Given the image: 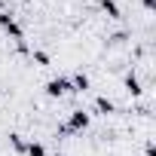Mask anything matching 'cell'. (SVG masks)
I'll return each instance as SVG.
<instances>
[{"label": "cell", "instance_id": "cell-9", "mask_svg": "<svg viewBox=\"0 0 156 156\" xmlns=\"http://www.w3.org/2000/svg\"><path fill=\"white\" fill-rule=\"evenodd\" d=\"M9 144H12V150H19V153H25V135H19V132H9Z\"/></svg>", "mask_w": 156, "mask_h": 156}, {"label": "cell", "instance_id": "cell-13", "mask_svg": "<svg viewBox=\"0 0 156 156\" xmlns=\"http://www.w3.org/2000/svg\"><path fill=\"white\" fill-rule=\"evenodd\" d=\"M0 12H3V0H0Z\"/></svg>", "mask_w": 156, "mask_h": 156}, {"label": "cell", "instance_id": "cell-4", "mask_svg": "<svg viewBox=\"0 0 156 156\" xmlns=\"http://www.w3.org/2000/svg\"><path fill=\"white\" fill-rule=\"evenodd\" d=\"M67 80H70V92H86V89H89V76H86L83 70H76V73H70Z\"/></svg>", "mask_w": 156, "mask_h": 156}, {"label": "cell", "instance_id": "cell-11", "mask_svg": "<svg viewBox=\"0 0 156 156\" xmlns=\"http://www.w3.org/2000/svg\"><path fill=\"white\" fill-rule=\"evenodd\" d=\"M122 40H126V34H122V31H119V34H110V37H107V43H113V46H119Z\"/></svg>", "mask_w": 156, "mask_h": 156}, {"label": "cell", "instance_id": "cell-12", "mask_svg": "<svg viewBox=\"0 0 156 156\" xmlns=\"http://www.w3.org/2000/svg\"><path fill=\"white\" fill-rule=\"evenodd\" d=\"M141 3H144V9H147V12H153V9H156V0H141Z\"/></svg>", "mask_w": 156, "mask_h": 156}, {"label": "cell", "instance_id": "cell-5", "mask_svg": "<svg viewBox=\"0 0 156 156\" xmlns=\"http://www.w3.org/2000/svg\"><path fill=\"white\" fill-rule=\"evenodd\" d=\"M122 86H126V92H129L132 98H141V92H144V89H141V80H138L135 73H126V80H122Z\"/></svg>", "mask_w": 156, "mask_h": 156}, {"label": "cell", "instance_id": "cell-14", "mask_svg": "<svg viewBox=\"0 0 156 156\" xmlns=\"http://www.w3.org/2000/svg\"><path fill=\"white\" fill-rule=\"evenodd\" d=\"M55 156H64V153H55Z\"/></svg>", "mask_w": 156, "mask_h": 156}, {"label": "cell", "instance_id": "cell-1", "mask_svg": "<svg viewBox=\"0 0 156 156\" xmlns=\"http://www.w3.org/2000/svg\"><path fill=\"white\" fill-rule=\"evenodd\" d=\"M89 126V113L86 110H73L70 116H67V122L64 126H58V135H73V132H83Z\"/></svg>", "mask_w": 156, "mask_h": 156}, {"label": "cell", "instance_id": "cell-3", "mask_svg": "<svg viewBox=\"0 0 156 156\" xmlns=\"http://www.w3.org/2000/svg\"><path fill=\"white\" fill-rule=\"evenodd\" d=\"M0 28H3V31H6V34H9L16 43H19V40H25V31H22V25H19V22H16V19L6 12V9L0 12Z\"/></svg>", "mask_w": 156, "mask_h": 156}, {"label": "cell", "instance_id": "cell-10", "mask_svg": "<svg viewBox=\"0 0 156 156\" xmlns=\"http://www.w3.org/2000/svg\"><path fill=\"white\" fill-rule=\"evenodd\" d=\"M31 58H34L37 64H49V55H46L43 49H34V52H31Z\"/></svg>", "mask_w": 156, "mask_h": 156}, {"label": "cell", "instance_id": "cell-2", "mask_svg": "<svg viewBox=\"0 0 156 156\" xmlns=\"http://www.w3.org/2000/svg\"><path fill=\"white\" fill-rule=\"evenodd\" d=\"M43 89H46V95H49V98H61V95H67V92H70V80L58 73V76H52V80H49Z\"/></svg>", "mask_w": 156, "mask_h": 156}, {"label": "cell", "instance_id": "cell-8", "mask_svg": "<svg viewBox=\"0 0 156 156\" xmlns=\"http://www.w3.org/2000/svg\"><path fill=\"white\" fill-rule=\"evenodd\" d=\"M25 156H46V147L40 141H28L25 144Z\"/></svg>", "mask_w": 156, "mask_h": 156}, {"label": "cell", "instance_id": "cell-7", "mask_svg": "<svg viewBox=\"0 0 156 156\" xmlns=\"http://www.w3.org/2000/svg\"><path fill=\"white\" fill-rule=\"evenodd\" d=\"M101 9L107 12V19H122V12H119V3H116V0H101Z\"/></svg>", "mask_w": 156, "mask_h": 156}, {"label": "cell", "instance_id": "cell-6", "mask_svg": "<svg viewBox=\"0 0 156 156\" xmlns=\"http://www.w3.org/2000/svg\"><path fill=\"white\" fill-rule=\"evenodd\" d=\"M95 110H98V113H104V116H110V113L116 110V104H113L107 95H98V98H95Z\"/></svg>", "mask_w": 156, "mask_h": 156}]
</instances>
